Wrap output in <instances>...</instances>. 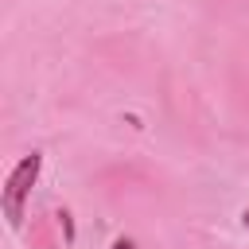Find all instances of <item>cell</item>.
<instances>
[{
	"label": "cell",
	"instance_id": "obj_1",
	"mask_svg": "<svg viewBox=\"0 0 249 249\" xmlns=\"http://www.w3.org/2000/svg\"><path fill=\"white\" fill-rule=\"evenodd\" d=\"M39 167H43V156L31 152V156H23V160L8 171V179H4V218H8L12 230L23 226V202H27L31 187H35V179H39Z\"/></svg>",
	"mask_w": 249,
	"mask_h": 249
},
{
	"label": "cell",
	"instance_id": "obj_2",
	"mask_svg": "<svg viewBox=\"0 0 249 249\" xmlns=\"http://www.w3.org/2000/svg\"><path fill=\"white\" fill-rule=\"evenodd\" d=\"M109 249H136V241H132V237H117Z\"/></svg>",
	"mask_w": 249,
	"mask_h": 249
},
{
	"label": "cell",
	"instance_id": "obj_3",
	"mask_svg": "<svg viewBox=\"0 0 249 249\" xmlns=\"http://www.w3.org/2000/svg\"><path fill=\"white\" fill-rule=\"evenodd\" d=\"M241 222H245V230H249V210H245V214H241Z\"/></svg>",
	"mask_w": 249,
	"mask_h": 249
}]
</instances>
